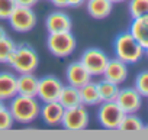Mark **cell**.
Listing matches in <instances>:
<instances>
[{
    "label": "cell",
    "mask_w": 148,
    "mask_h": 140,
    "mask_svg": "<svg viewBox=\"0 0 148 140\" xmlns=\"http://www.w3.org/2000/svg\"><path fill=\"white\" fill-rule=\"evenodd\" d=\"M8 108L10 110L13 120L21 124H29L35 121L41 113V104L36 97H28L21 94H16L13 98H10V104Z\"/></svg>",
    "instance_id": "obj_1"
},
{
    "label": "cell",
    "mask_w": 148,
    "mask_h": 140,
    "mask_svg": "<svg viewBox=\"0 0 148 140\" xmlns=\"http://www.w3.org/2000/svg\"><path fill=\"white\" fill-rule=\"evenodd\" d=\"M115 55L125 64H136L145 53V49L138 43V41L131 35V32H122L115 38L113 42Z\"/></svg>",
    "instance_id": "obj_2"
},
{
    "label": "cell",
    "mask_w": 148,
    "mask_h": 140,
    "mask_svg": "<svg viewBox=\"0 0 148 140\" xmlns=\"http://www.w3.org/2000/svg\"><path fill=\"white\" fill-rule=\"evenodd\" d=\"M18 74H28V72H35V69L39 65V56L36 51L23 43V45H16L12 53L8 58V62Z\"/></svg>",
    "instance_id": "obj_3"
},
{
    "label": "cell",
    "mask_w": 148,
    "mask_h": 140,
    "mask_svg": "<svg viewBox=\"0 0 148 140\" xmlns=\"http://www.w3.org/2000/svg\"><path fill=\"white\" fill-rule=\"evenodd\" d=\"M77 46V41L70 32H60V33H49L47 38V48L48 51L57 58L70 56Z\"/></svg>",
    "instance_id": "obj_4"
},
{
    "label": "cell",
    "mask_w": 148,
    "mask_h": 140,
    "mask_svg": "<svg viewBox=\"0 0 148 140\" xmlns=\"http://www.w3.org/2000/svg\"><path fill=\"white\" fill-rule=\"evenodd\" d=\"M89 121H90L89 111H87L86 106L80 104V106L70 107V108L64 110L61 126L68 131H80L89 126Z\"/></svg>",
    "instance_id": "obj_5"
},
{
    "label": "cell",
    "mask_w": 148,
    "mask_h": 140,
    "mask_svg": "<svg viewBox=\"0 0 148 140\" xmlns=\"http://www.w3.org/2000/svg\"><path fill=\"white\" fill-rule=\"evenodd\" d=\"M9 25L13 30L19 33L31 32L36 25V15L32 7L26 6H16L12 15L9 16Z\"/></svg>",
    "instance_id": "obj_6"
},
{
    "label": "cell",
    "mask_w": 148,
    "mask_h": 140,
    "mask_svg": "<svg viewBox=\"0 0 148 140\" xmlns=\"http://www.w3.org/2000/svg\"><path fill=\"white\" fill-rule=\"evenodd\" d=\"M123 111L116 104V101H103L97 110V120L100 126L106 130H118L119 123L123 117Z\"/></svg>",
    "instance_id": "obj_7"
},
{
    "label": "cell",
    "mask_w": 148,
    "mask_h": 140,
    "mask_svg": "<svg viewBox=\"0 0 148 140\" xmlns=\"http://www.w3.org/2000/svg\"><path fill=\"white\" fill-rule=\"evenodd\" d=\"M108 61H109L108 55L99 48H89L80 56V62L86 66V69L90 72L92 77H97L103 74Z\"/></svg>",
    "instance_id": "obj_8"
},
{
    "label": "cell",
    "mask_w": 148,
    "mask_h": 140,
    "mask_svg": "<svg viewBox=\"0 0 148 140\" xmlns=\"http://www.w3.org/2000/svg\"><path fill=\"white\" fill-rule=\"evenodd\" d=\"M62 83L54 77V75H45L39 78L38 81V93L36 98L41 100L42 103H49V101H57L58 95L62 90Z\"/></svg>",
    "instance_id": "obj_9"
},
{
    "label": "cell",
    "mask_w": 148,
    "mask_h": 140,
    "mask_svg": "<svg viewBox=\"0 0 148 140\" xmlns=\"http://www.w3.org/2000/svg\"><path fill=\"white\" fill-rule=\"evenodd\" d=\"M115 101L125 114H131V113H136L141 108L142 95L134 87H126L122 90L119 88V93H118Z\"/></svg>",
    "instance_id": "obj_10"
},
{
    "label": "cell",
    "mask_w": 148,
    "mask_h": 140,
    "mask_svg": "<svg viewBox=\"0 0 148 140\" xmlns=\"http://www.w3.org/2000/svg\"><path fill=\"white\" fill-rule=\"evenodd\" d=\"M65 78L70 85L77 87V88H80L84 84H87L89 81H92L90 72L80 61H74V62L68 64V66L65 69Z\"/></svg>",
    "instance_id": "obj_11"
},
{
    "label": "cell",
    "mask_w": 148,
    "mask_h": 140,
    "mask_svg": "<svg viewBox=\"0 0 148 140\" xmlns=\"http://www.w3.org/2000/svg\"><path fill=\"white\" fill-rule=\"evenodd\" d=\"M102 75H103L105 80L121 85L128 78V64H125L123 61H121V59H118L115 56L113 59L108 61L106 68H105V71H103Z\"/></svg>",
    "instance_id": "obj_12"
},
{
    "label": "cell",
    "mask_w": 148,
    "mask_h": 140,
    "mask_svg": "<svg viewBox=\"0 0 148 140\" xmlns=\"http://www.w3.org/2000/svg\"><path fill=\"white\" fill-rule=\"evenodd\" d=\"M71 19L62 10L51 12L45 19V28L48 33H60V32H70L71 30Z\"/></svg>",
    "instance_id": "obj_13"
},
{
    "label": "cell",
    "mask_w": 148,
    "mask_h": 140,
    "mask_svg": "<svg viewBox=\"0 0 148 140\" xmlns=\"http://www.w3.org/2000/svg\"><path fill=\"white\" fill-rule=\"evenodd\" d=\"M64 110L65 108L58 101H49V103H44V106H41L39 116L42 117V120L47 124H49V126H58V124H61Z\"/></svg>",
    "instance_id": "obj_14"
},
{
    "label": "cell",
    "mask_w": 148,
    "mask_h": 140,
    "mask_svg": "<svg viewBox=\"0 0 148 140\" xmlns=\"http://www.w3.org/2000/svg\"><path fill=\"white\" fill-rule=\"evenodd\" d=\"M129 32L138 41V43L144 49H147L148 48V15L132 19Z\"/></svg>",
    "instance_id": "obj_15"
},
{
    "label": "cell",
    "mask_w": 148,
    "mask_h": 140,
    "mask_svg": "<svg viewBox=\"0 0 148 140\" xmlns=\"http://www.w3.org/2000/svg\"><path fill=\"white\" fill-rule=\"evenodd\" d=\"M18 94V77L12 72H0V100L6 101Z\"/></svg>",
    "instance_id": "obj_16"
},
{
    "label": "cell",
    "mask_w": 148,
    "mask_h": 140,
    "mask_svg": "<svg viewBox=\"0 0 148 140\" xmlns=\"http://www.w3.org/2000/svg\"><path fill=\"white\" fill-rule=\"evenodd\" d=\"M86 9L93 19H106L113 10V3L110 0H86Z\"/></svg>",
    "instance_id": "obj_17"
},
{
    "label": "cell",
    "mask_w": 148,
    "mask_h": 140,
    "mask_svg": "<svg viewBox=\"0 0 148 140\" xmlns=\"http://www.w3.org/2000/svg\"><path fill=\"white\" fill-rule=\"evenodd\" d=\"M38 81L39 80L34 75V72L19 74V77H18V94L28 95V97H36Z\"/></svg>",
    "instance_id": "obj_18"
},
{
    "label": "cell",
    "mask_w": 148,
    "mask_h": 140,
    "mask_svg": "<svg viewBox=\"0 0 148 140\" xmlns=\"http://www.w3.org/2000/svg\"><path fill=\"white\" fill-rule=\"evenodd\" d=\"M64 108H70V107H76L82 104V97H80V90L77 87L73 85H62V90L58 95L57 100Z\"/></svg>",
    "instance_id": "obj_19"
},
{
    "label": "cell",
    "mask_w": 148,
    "mask_h": 140,
    "mask_svg": "<svg viewBox=\"0 0 148 140\" xmlns=\"http://www.w3.org/2000/svg\"><path fill=\"white\" fill-rule=\"evenodd\" d=\"M79 90H80V97H82V104L83 106H97V104L102 103L96 83L89 81L87 84H84Z\"/></svg>",
    "instance_id": "obj_20"
},
{
    "label": "cell",
    "mask_w": 148,
    "mask_h": 140,
    "mask_svg": "<svg viewBox=\"0 0 148 140\" xmlns=\"http://www.w3.org/2000/svg\"><path fill=\"white\" fill-rule=\"evenodd\" d=\"M97 84V90H99V95H100V100L102 103L103 101H115L116 100V95L119 93V85L115 84V83H110L108 80H100Z\"/></svg>",
    "instance_id": "obj_21"
},
{
    "label": "cell",
    "mask_w": 148,
    "mask_h": 140,
    "mask_svg": "<svg viewBox=\"0 0 148 140\" xmlns=\"http://www.w3.org/2000/svg\"><path fill=\"white\" fill-rule=\"evenodd\" d=\"M118 130H121V131H141V130H144V123L135 113L123 114Z\"/></svg>",
    "instance_id": "obj_22"
},
{
    "label": "cell",
    "mask_w": 148,
    "mask_h": 140,
    "mask_svg": "<svg viewBox=\"0 0 148 140\" xmlns=\"http://www.w3.org/2000/svg\"><path fill=\"white\" fill-rule=\"evenodd\" d=\"M128 12L132 19L148 15V0H129Z\"/></svg>",
    "instance_id": "obj_23"
},
{
    "label": "cell",
    "mask_w": 148,
    "mask_h": 140,
    "mask_svg": "<svg viewBox=\"0 0 148 140\" xmlns=\"http://www.w3.org/2000/svg\"><path fill=\"white\" fill-rule=\"evenodd\" d=\"M15 42L6 35L5 38L0 39V64H6L9 55L12 53V51L15 49Z\"/></svg>",
    "instance_id": "obj_24"
},
{
    "label": "cell",
    "mask_w": 148,
    "mask_h": 140,
    "mask_svg": "<svg viewBox=\"0 0 148 140\" xmlns=\"http://www.w3.org/2000/svg\"><path fill=\"white\" fill-rule=\"evenodd\" d=\"M134 88L142 95V98H148V71H142L136 75Z\"/></svg>",
    "instance_id": "obj_25"
},
{
    "label": "cell",
    "mask_w": 148,
    "mask_h": 140,
    "mask_svg": "<svg viewBox=\"0 0 148 140\" xmlns=\"http://www.w3.org/2000/svg\"><path fill=\"white\" fill-rule=\"evenodd\" d=\"M13 116L10 114V110L3 106L0 108V131H6V130H10L13 127Z\"/></svg>",
    "instance_id": "obj_26"
},
{
    "label": "cell",
    "mask_w": 148,
    "mask_h": 140,
    "mask_svg": "<svg viewBox=\"0 0 148 140\" xmlns=\"http://www.w3.org/2000/svg\"><path fill=\"white\" fill-rule=\"evenodd\" d=\"M16 6L18 5L15 0H0V19L2 20L9 19V16L12 15Z\"/></svg>",
    "instance_id": "obj_27"
},
{
    "label": "cell",
    "mask_w": 148,
    "mask_h": 140,
    "mask_svg": "<svg viewBox=\"0 0 148 140\" xmlns=\"http://www.w3.org/2000/svg\"><path fill=\"white\" fill-rule=\"evenodd\" d=\"M16 5L18 6H26V7H34L36 3H38V0H15Z\"/></svg>",
    "instance_id": "obj_28"
},
{
    "label": "cell",
    "mask_w": 148,
    "mask_h": 140,
    "mask_svg": "<svg viewBox=\"0 0 148 140\" xmlns=\"http://www.w3.org/2000/svg\"><path fill=\"white\" fill-rule=\"evenodd\" d=\"M84 2H86V0H67V6H70V7H79Z\"/></svg>",
    "instance_id": "obj_29"
},
{
    "label": "cell",
    "mask_w": 148,
    "mask_h": 140,
    "mask_svg": "<svg viewBox=\"0 0 148 140\" xmlns=\"http://www.w3.org/2000/svg\"><path fill=\"white\" fill-rule=\"evenodd\" d=\"M51 2L57 7H67V0H51Z\"/></svg>",
    "instance_id": "obj_30"
},
{
    "label": "cell",
    "mask_w": 148,
    "mask_h": 140,
    "mask_svg": "<svg viewBox=\"0 0 148 140\" xmlns=\"http://www.w3.org/2000/svg\"><path fill=\"white\" fill-rule=\"evenodd\" d=\"M8 33H6V30H5V28L3 26H0V39H2V38H5Z\"/></svg>",
    "instance_id": "obj_31"
},
{
    "label": "cell",
    "mask_w": 148,
    "mask_h": 140,
    "mask_svg": "<svg viewBox=\"0 0 148 140\" xmlns=\"http://www.w3.org/2000/svg\"><path fill=\"white\" fill-rule=\"evenodd\" d=\"M110 2L115 5V3H123V2H126V0H110Z\"/></svg>",
    "instance_id": "obj_32"
},
{
    "label": "cell",
    "mask_w": 148,
    "mask_h": 140,
    "mask_svg": "<svg viewBox=\"0 0 148 140\" xmlns=\"http://www.w3.org/2000/svg\"><path fill=\"white\" fill-rule=\"evenodd\" d=\"M3 106H5V104H3V101H2V100H0V108H2Z\"/></svg>",
    "instance_id": "obj_33"
},
{
    "label": "cell",
    "mask_w": 148,
    "mask_h": 140,
    "mask_svg": "<svg viewBox=\"0 0 148 140\" xmlns=\"http://www.w3.org/2000/svg\"><path fill=\"white\" fill-rule=\"evenodd\" d=\"M144 130H148V124H147V126H144Z\"/></svg>",
    "instance_id": "obj_34"
},
{
    "label": "cell",
    "mask_w": 148,
    "mask_h": 140,
    "mask_svg": "<svg viewBox=\"0 0 148 140\" xmlns=\"http://www.w3.org/2000/svg\"><path fill=\"white\" fill-rule=\"evenodd\" d=\"M145 55H147V56H148V48H147V49H145Z\"/></svg>",
    "instance_id": "obj_35"
}]
</instances>
